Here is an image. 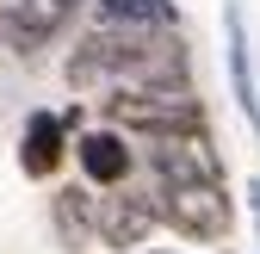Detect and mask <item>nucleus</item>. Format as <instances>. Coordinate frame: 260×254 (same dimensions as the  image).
Masks as SVG:
<instances>
[{
	"mask_svg": "<svg viewBox=\"0 0 260 254\" xmlns=\"http://www.w3.org/2000/svg\"><path fill=\"white\" fill-rule=\"evenodd\" d=\"M186 31H137V25H93L69 50L62 81L75 93H137V87H192Z\"/></svg>",
	"mask_w": 260,
	"mask_h": 254,
	"instance_id": "f257e3e1",
	"label": "nucleus"
},
{
	"mask_svg": "<svg viewBox=\"0 0 260 254\" xmlns=\"http://www.w3.org/2000/svg\"><path fill=\"white\" fill-rule=\"evenodd\" d=\"M100 118L124 137L143 143H174V137H205L211 112L199 100V87H137V93H106Z\"/></svg>",
	"mask_w": 260,
	"mask_h": 254,
	"instance_id": "f03ea898",
	"label": "nucleus"
},
{
	"mask_svg": "<svg viewBox=\"0 0 260 254\" xmlns=\"http://www.w3.org/2000/svg\"><path fill=\"white\" fill-rule=\"evenodd\" d=\"M155 224L192 248H217L236 236V199H230V186H161Z\"/></svg>",
	"mask_w": 260,
	"mask_h": 254,
	"instance_id": "7ed1b4c3",
	"label": "nucleus"
},
{
	"mask_svg": "<svg viewBox=\"0 0 260 254\" xmlns=\"http://www.w3.org/2000/svg\"><path fill=\"white\" fill-rule=\"evenodd\" d=\"M137 162H149L155 193L161 186H230V168H223L211 131L205 137H174V143H143Z\"/></svg>",
	"mask_w": 260,
	"mask_h": 254,
	"instance_id": "20e7f679",
	"label": "nucleus"
},
{
	"mask_svg": "<svg viewBox=\"0 0 260 254\" xmlns=\"http://www.w3.org/2000/svg\"><path fill=\"white\" fill-rule=\"evenodd\" d=\"M155 230L161 224H155V199L149 193L118 186V193H100V205H93V242L112 248V254H143Z\"/></svg>",
	"mask_w": 260,
	"mask_h": 254,
	"instance_id": "39448f33",
	"label": "nucleus"
},
{
	"mask_svg": "<svg viewBox=\"0 0 260 254\" xmlns=\"http://www.w3.org/2000/svg\"><path fill=\"white\" fill-rule=\"evenodd\" d=\"M69 162L81 168V186H93V193H118V186H130V174H137V149H130L124 131H112V124H87V131L75 137Z\"/></svg>",
	"mask_w": 260,
	"mask_h": 254,
	"instance_id": "423d86ee",
	"label": "nucleus"
},
{
	"mask_svg": "<svg viewBox=\"0 0 260 254\" xmlns=\"http://www.w3.org/2000/svg\"><path fill=\"white\" fill-rule=\"evenodd\" d=\"M69 149H75V137L62 131V118H56L50 106L25 112V124H19V174H25V180L50 186L62 168H69Z\"/></svg>",
	"mask_w": 260,
	"mask_h": 254,
	"instance_id": "0eeeda50",
	"label": "nucleus"
},
{
	"mask_svg": "<svg viewBox=\"0 0 260 254\" xmlns=\"http://www.w3.org/2000/svg\"><path fill=\"white\" fill-rule=\"evenodd\" d=\"M93 205H100V193L81 186V180L50 186V230H56V242L69 248V254H87L93 248Z\"/></svg>",
	"mask_w": 260,
	"mask_h": 254,
	"instance_id": "6e6552de",
	"label": "nucleus"
},
{
	"mask_svg": "<svg viewBox=\"0 0 260 254\" xmlns=\"http://www.w3.org/2000/svg\"><path fill=\"white\" fill-rule=\"evenodd\" d=\"M223 69H230V93L248 118V131L260 124V87H254V62H248V25L242 7H223Z\"/></svg>",
	"mask_w": 260,
	"mask_h": 254,
	"instance_id": "1a4fd4ad",
	"label": "nucleus"
},
{
	"mask_svg": "<svg viewBox=\"0 0 260 254\" xmlns=\"http://www.w3.org/2000/svg\"><path fill=\"white\" fill-rule=\"evenodd\" d=\"M75 13H31V7H0V50H13V56H38V50H50V38L62 25H69Z\"/></svg>",
	"mask_w": 260,
	"mask_h": 254,
	"instance_id": "9d476101",
	"label": "nucleus"
},
{
	"mask_svg": "<svg viewBox=\"0 0 260 254\" xmlns=\"http://www.w3.org/2000/svg\"><path fill=\"white\" fill-rule=\"evenodd\" d=\"M93 25H137V31H180V0H81Z\"/></svg>",
	"mask_w": 260,
	"mask_h": 254,
	"instance_id": "9b49d317",
	"label": "nucleus"
},
{
	"mask_svg": "<svg viewBox=\"0 0 260 254\" xmlns=\"http://www.w3.org/2000/svg\"><path fill=\"white\" fill-rule=\"evenodd\" d=\"M13 7H31V13H81V0H13Z\"/></svg>",
	"mask_w": 260,
	"mask_h": 254,
	"instance_id": "f8f14e48",
	"label": "nucleus"
},
{
	"mask_svg": "<svg viewBox=\"0 0 260 254\" xmlns=\"http://www.w3.org/2000/svg\"><path fill=\"white\" fill-rule=\"evenodd\" d=\"M248 217H254V254H260V174L248 180Z\"/></svg>",
	"mask_w": 260,
	"mask_h": 254,
	"instance_id": "ddd939ff",
	"label": "nucleus"
},
{
	"mask_svg": "<svg viewBox=\"0 0 260 254\" xmlns=\"http://www.w3.org/2000/svg\"><path fill=\"white\" fill-rule=\"evenodd\" d=\"M143 254H155V248H143Z\"/></svg>",
	"mask_w": 260,
	"mask_h": 254,
	"instance_id": "4468645a",
	"label": "nucleus"
}]
</instances>
